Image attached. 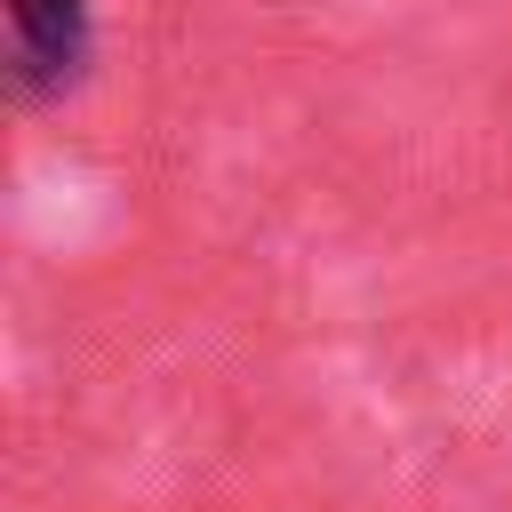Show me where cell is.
<instances>
[{
  "label": "cell",
  "mask_w": 512,
  "mask_h": 512,
  "mask_svg": "<svg viewBox=\"0 0 512 512\" xmlns=\"http://www.w3.org/2000/svg\"><path fill=\"white\" fill-rule=\"evenodd\" d=\"M8 8V88L24 104L64 96L88 72V0H0Z\"/></svg>",
  "instance_id": "obj_1"
}]
</instances>
